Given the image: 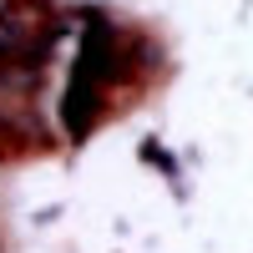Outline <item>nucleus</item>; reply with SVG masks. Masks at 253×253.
<instances>
[{
	"mask_svg": "<svg viewBox=\"0 0 253 253\" xmlns=\"http://www.w3.org/2000/svg\"><path fill=\"white\" fill-rule=\"evenodd\" d=\"M5 10H10V0H0V15H5Z\"/></svg>",
	"mask_w": 253,
	"mask_h": 253,
	"instance_id": "obj_1",
	"label": "nucleus"
}]
</instances>
